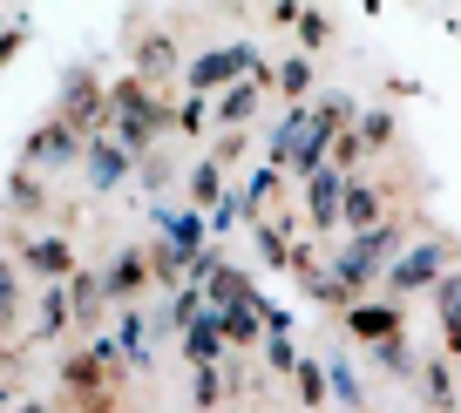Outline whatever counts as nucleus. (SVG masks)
Instances as JSON below:
<instances>
[{"label": "nucleus", "instance_id": "obj_1", "mask_svg": "<svg viewBox=\"0 0 461 413\" xmlns=\"http://www.w3.org/2000/svg\"><path fill=\"white\" fill-rule=\"evenodd\" d=\"M407 244V230L401 224H380V230H360L353 244H339L332 251V265H326V278H319V292L326 299H339L346 312L360 305V292L374 285V278H387V257Z\"/></svg>", "mask_w": 461, "mask_h": 413}, {"label": "nucleus", "instance_id": "obj_2", "mask_svg": "<svg viewBox=\"0 0 461 413\" xmlns=\"http://www.w3.org/2000/svg\"><path fill=\"white\" fill-rule=\"evenodd\" d=\"M109 115H115V143L130 149V157H136V149H149V136L163 129V109L143 95V82H115L109 88Z\"/></svg>", "mask_w": 461, "mask_h": 413}, {"label": "nucleus", "instance_id": "obj_3", "mask_svg": "<svg viewBox=\"0 0 461 413\" xmlns=\"http://www.w3.org/2000/svg\"><path fill=\"white\" fill-rule=\"evenodd\" d=\"M157 230H163L157 278H176V271H190L203 257V230H211V217H197V211H157Z\"/></svg>", "mask_w": 461, "mask_h": 413}, {"label": "nucleus", "instance_id": "obj_4", "mask_svg": "<svg viewBox=\"0 0 461 413\" xmlns=\"http://www.w3.org/2000/svg\"><path fill=\"white\" fill-rule=\"evenodd\" d=\"M441 278H447V244H441V238L414 244V251H401V257L387 265V292H393V299L428 292V285H441Z\"/></svg>", "mask_w": 461, "mask_h": 413}, {"label": "nucleus", "instance_id": "obj_5", "mask_svg": "<svg viewBox=\"0 0 461 413\" xmlns=\"http://www.w3.org/2000/svg\"><path fill=\"white\" fill-rule=\"evenodd\" d=\"M258 68V55H251V41H230V48H211V55L190 61V88H217V82H238V75Z\"/></svg>", "mask_w": 461, "mask_h": 413}, {"label": "nucleus", "instance_id": "obj_6", "mask_svg": "<svg viewBox=\"0 0 461 413\" xmlns=\"http://www.w3.org/2000/svg\"><path fill=\"white\" fill-rule=\"evenodd\" d=\"M157 278V257H143V251H115L109 257V271H102V299H115V305H130L136 292Z\"/></svg>", "mask_w": 461, "mask_h": 413}, {"label": "nucleus", "instance_id": "obj_7", "mask_svg": "<svg viewBox=\"0 0 461 413\" xmlns=\"http://www.w3.org/2000/svg\"><path fill=\"white\" fill-rule=\"evenodd\" d=\"M305 211H312V230H332V224H339V211H346V176H339V163H326V170L305 176Z\"/></svg>", "mask_w": 461, "mask_h": 413}, {"label": "nucleus", "instance_id": "obj_8", "mask_svg": "<svg viewBox=\"0 0 461 413\" xmlns=\"http://www.w3.org/2000/svg\"><path fill=\"white\" fill-rule=\"evenodd\" d=\"M130 149H122V143H95V149H88V190H115V184H122V176H130Z\"/></svg>", "mask_w": 461, "mask_h": 413}, {"label": "nucleus", "instance_id": "obj_9", "mask_svg": "<svg viewBox=\"0 0 461 413\" xmlns=\"http://www.w3.org/2000/svg\"><path fill=\"white\" fill-rule=\"evenodd\" d=\"M75 149H82V136H75V122H68V115H55V122H48L41 136H34V143H28V157H34V163H68Z\"/></svg>", "mask_w": 461, "mask_h": 413}, {"label": "nucleus", "instance_id": "obj_10", "mask_svg": "<svg viewBox=\"0 0 461 413\" xmlns=\"http://www.w3.org/2000/svg\"><path fill=\"white\" fill-rule=\"evenodd\" d=\"M346 326L360 332V339H374V346L401 339V312H393V305H353V312H346Z\"/></svg>", "mask_w": 461, "mask_h": 413}, {"label": "nucleus", "instance_id": "obj_11", "mask_svg": "<svg viewBox=\"0 0 461 413\" xmlns=\"http://www.w3.org/2000/svg\"><path fill=\"white\" fill-rule=\"evenodd\" d=\"M109 346L130 359L136 373H143V366H149V326H143V312H122V319H115V339H109Z\"/></svg>", "mask_w": 461, "mask_h": 413}, {"label": "nucleus", "instance_id": "obj_12", "mask_svg": "<svg viewBox=\"0 0 461 413\" xmlns=\"http://www.w3.org/2000/svg\"><path fill=\"white\" fill-rule=\"evenodd\" d=\"M224 346H230V339H224V319H217V312H203V319H197V326H190V332H184V353H190V359H197V366H211V359H217V353H224Z\"/></svg>", "mask_w": 461, "mask_h": 413}, {"label": "nucleus", "instance_id": "obj_13", "mask_svg": "<svg viewBox=\"0 0 461 413\" xmlns=\"http://www.w3.org/2000/svg\"><path fill=\"white\" fill-rule=\"evenodd\" d=\"M339 224H353V230H380V197L366 184H346V211H339Z\"/></svg>", "mask_w": 461, "mask_h": 413}, {"label": "nucleus", "instance_id": "obj_14", "mask_svg": "<svg viewBox=\"0 0 461 413\" xmlns=\"http://www.w3.org/2000/svg\"><path fill=\"white\" fill-rule=\"evenodd\" d=\"M28 265L41 271L48 285H61V271H68V238H34L28 244Z\"/></svg>", "mask_w": 461, "mask_h": 413}, {"label": "nucleus", "instance_id": "obj_15", "mask_svg": "<svg viewBox=\"0 0 461 413\" xmlns=\"http://www.w3.org/2000/svg\"><path fill=\"white\" fill-rule=\"evenodd\" d=\"M251 102H258V82H238L230 95H217V122H224L230 136H238V129L251 122Z\"/></svg>", "mask_w": 461, "mask_h": 413}, {"label": "nucleus", "instance_id": "obj_16", "mask_svg": "<svg viewBox=\"0 0 461 413\" xmlns=\"http://www.w3.org/2000/svg\"><path fill=\"white\" fill-rule=\"evenodd\" d=\"M434 312H441V332L455 339L461 332V271H447L441 285H434Z\"/></svg>", "mask_w": 461, "mask_h": 413}, {"label": "nucleus", "instance_id": "obj_17", "mask_svg": "<svg viewBox=\"0 0 461 413\" xmlns=\"http://www.w3.org/2000/svg\"><path fill=\"white\" fill-rule=\"evenodd\" d=\"M217 170H224V163H217V157L190 170V197H197V203H211V211H217V203L230 197V190H224V176H217Z\"/></svg>", "mask_w": 461, "mask_h": 413}, {"label": "nucleus", "instance_id": "obj_18", "mask_svg": "<svg viewBox=\"0 0 461 413\" xmlns=\"http://www.w3.org/2000/svg\"><path fill=\"white\" fill-rule=\"evenodd\" d=\"M68 305H75V299H68V285H48V292H41V339L61 326V319H68Z\"/></svg>", "mask_w": 461, "mask_h": 413}, {"label": "nucleus", "instance_id": "obj_19", "mask_svg": "<svg viewBox=\"0 0 461 413\" xmlns=\"http://www.w3.org/2000/svg\"><path fill=\"white\" fill-rule=\"evenodd\" d=\"M278 88H285V95H305V88H312V61H285V68H278Z\"/></svg>", "mask_w": 461, "mask_h": 413}, {"label": "nucleus", "instance_id": "obj_20", "mask_svg": "<svg viewBox=\"0 0 461 413\" xmlns=\"http://www.w3.org/2000/svg\"><path fill=\"white\" fill-rule=\"evenodd\" d=\"M163 68H176V48L170 41H143V75H163Z\"/></svg>", "mask_w": 461, "mask_h": 413}, {"label": "nucleus", "instance_id": "obj_21", "mask_svg": "<svg viewBox=\"0 0 461 413\" xmlns=\"http://www.w3.org/2000/svg\"><path fill=\"white\" fill-rule=\"evenodd\" d=\"M238 217H245V197H224V203H217V211H211V230H230V224H238Z\"/></svg>", "mask_w": 461, "mask_h": 413}, {"label": "nucleus", "instance_id": "obj_22", "mask_svg": "<svg viewBox=\"0 0 461 413\" xmlns=\"http://www.w3.org/2000/svg\"><path fill=\"white\" fill-rule=\"evenodd\" d=\"M326 380H332V386H339V400H346V407H360V386H353V373H346V366H339V359H332V373H326Z\"/></svg>", "mask_w": 461, "mask_h": 413}, {"label": "nucleus", "instance_id": "obj_23", "mask_svg": "<svg viewBox=\"0 0 461 413\" xmlns=\"http://www.w3.org/2000/svg\"><path fill=\"white\" fill-rule=\"evenodd\" d=\"M447 346H455V353H461V332H455V339H447Z\"/></svg>", "mask_w": 461, "mask_h": 413}]
</instances>
